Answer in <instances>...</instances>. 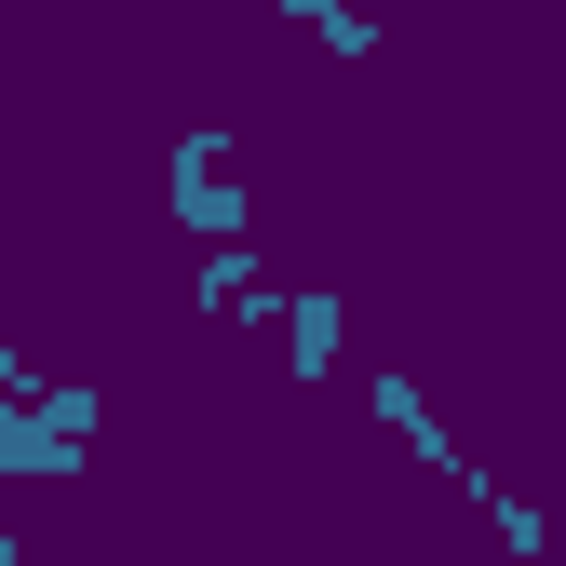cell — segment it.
<instances>
[{
  "mask_svg": "<svg viewBox=\"0 0 566 566\" xmlns=\"http://www.w3.org/2000/svg\"><path fill=\"white\" fill-rule=\"evenodd\" d=\"M0 446H14V485H67L95 446V391L82 378H28V405L0 418Z\"/></svg>",
  "mask_w": 566,
  "mask_h": 566,
  "instance_id": "6da1fadb",
  "label": "cell"
},
{
  "mask_svg": "<svg viewBox=\"0 0 566 566\" xmlns=\"http://www.w3.org/2000/svg\"><path fill=\"white\" fill-rule=\"evenodd\" d=\"M176 230H202V243H243V176H230V122H189V135H176Z\"/></svg>",
  "mask_w": 566,
  "mask_h": 566,
  "instance_id": "7a4b0ae2",
  "label": "cell"
},
{
  "mask_svg": "<svg viewBox=\"0 0 566 566\" xmlns=\"http://www.w3.org/2000/svg\"><path fill=\"white\" fill-rule=\"evenodd\" d=\"M365 418H378V432L418 459V472H446V485H472V459H459V432H446V418H432V391H418L405 365H378L365 378Z\"/></svg>",
  "mask_w": 566,
  "mask_h": 566,
  "instance_id": "3957f363",
  "label": "cell"
},
{
  "mask_svg": "<svg viewBox=\"0 0 566 566\" xmlns=\"http://www.w3.org/2000/svg\"><path fill=\"white\" fill-rule=\"evenodd\" d=\"M189 297H202V311H230V324H283V297H297V283H283V270H270L256 243H202Z\"/></svg>",
  "mask_w": 566,
  "mask_h": 566,
  "instance_id": "277c9868",
  "label": "cell"
},
{
  "mask_svg": "<svg viewBox=\"0 0 566 566\" xmlns=\"http://www.w3.org/2000/svg\"><path fill=\"white\" fill-rule=\"evenodd\" d=\"M337 337H350V297H337V283H297V297H283V378L324 391L337 378Z\"/></svg>",
  "mask_w": 566,
  "mask_h": 566,
  "instance_id": "5b68a950",
  "label": "cell"
},
{
  "mask_svg": "<svg viewBox=\"0 0 566 566\" xmlns=\"http://www.w3.org/2000/svg\"><path fill=\"white\" fill-rule=\"evenodd\" d=\"M270 14H297L337 67H365V54H378V14H365V0H270Z\"/></svg>",
  "mask_w": 566,
  "mask_h": 566,
  "instance_id": "8992f818",
  "label": "cell"
},
{
  "mask_svg": "<svg viewBox=\"0 0 566 566\" xmlns=\"http://www.w3.org/2000/svg\"><path fill=\"white\" fill-rule=\"evenodd\" d=\"M28 405V350H14V324H0V418Z\"/></svg>",
  "mask_w": 566,
  "mask_h": 566,
  "instance_id": "52a82bcc",
  "label": "cell"
},
{
  "mask_svg": "<svg viewBox=\"0 0 566 566\" xmlns=\"http://www.w3.org/2000/svg\"><path fill=\"white\" fill-rule=\"evenodd\" d=\"M0 566H28V539H14V526H0Z\"/></svg>",
  "mask_w": 566,
  "mask_h": 566,
  "instance_id": "ba28073f",
  "label": "cell"
},
{
  "mask_svg": "<svg viewBox=\"0 0 566 566\" xmlns=\"http://www.w3.org/2000/svg\"><path fill=\"white\" fill-rule=\"evenodd\" d=\"M553 566H566V553H553Z\"/></svg>",
  "mask_w": 566,
  "mask_h": 566,
  "instance_id": "9c48e42d",
  "label": "cell"
}]
</instances>
